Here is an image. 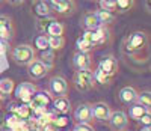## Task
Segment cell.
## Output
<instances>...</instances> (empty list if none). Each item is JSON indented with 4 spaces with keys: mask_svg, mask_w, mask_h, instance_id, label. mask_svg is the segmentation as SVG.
<instances>
[{
    "mask_svg": "<svg viewBox=\"0 0 151 131\" xmlns=\"http://www.w3.org/2000/svg\"><path fill=\"white\" fill-rule=\"evenodd\" d=\"M124 56L134 63H145L150 57V36L147 32L134 30L129 33L122 41Z\"/></svg>",
    "mask_w": 151,
    "mask_h": 131,
    "instance_id": "1",
    "label": "cell"
},
{
    "mask_svg": "<svg viewBox=\"0 0 151 131\" xmlns=\"http://www.w3.org/2000/svg\"><path fill=\"white\" fill-rule=\"evenodd\" d=\"M82 38L86 39V41L94 47V50H97V48L106 47L112 42V30L107 26H98L97 29L85 30Z\"/></svg>",
    "mask_w": 151,
    "mask_h": 131,
    "instance_id": "2",
    "label": "cell"
},
{
    "mask_svg": "<svg viewBox=\"0 0 151 131\" xmlns=\"http://www.w3.org/2000/svg\"><path fill=\"white\" fill-rule=\"evenodd\" d=\"M11 59L17 65L27 67L30 62H33L36 59V51L29 44H20V45H17L11 50Z\"/></svg>",
    "mask_w": 151,
    "mask_h": 131,
    "instance_id": "3",
    "label": "cell"
},
{
    "mask_svg": "<svg viewBox=\"0 0 151 131\" xmlns=\"http://www.w3.org/2000/svg\"><path fill=\"white\" fill-rule=\"evenodd\" d=\"M94 72L92 71H76L73 75V86L79 92H88L94 87Z\"/></svg>",
    "mask_w": 151,
    "mask_h": 131,
    "instance_id": "4",
    "label": "cell"
},
{
    "mask_svg": "<svg viewBox=\"0 0 151 131\" xmlns=\"http://www.w3.org/2000/svg\"><path fill=\"white\" fill-rule=\"evenodd\" d=\"M118 69H119V65H118V59L113 56V54H106L100 59L98 62V68L97 71L101 72L106 78L112 80L113 77L118 74Z\"/></svg>",
    "mask_w": 151,
    "mask_h": 131,
    "instance_id": "5",
    "label": "cell"
},
{
    "mask_svg": "<svg viewBox=\"0 0 151 131\" xmlns=\"http://www.w3.org/2000/svg\"><path fill=\"white\" fill-rule=\"evenodd\" d=\"M68 89H70V84H68V80L64 75H55V77L50 78V82H48V92H50L52 97H55V98L67 97Z\"/></svg>",
    "mask_w": 151,
    "mask_h": 131,
    "instance_id": "6",
    "label": "cell"
},
{
    "mask_svg": "<svg viewBox=\"0 0 151 131\" xmlns=\"http://www.w3.org/2000/svg\"><path fill=\"white\" fill-rule=\"evenodd\" d=\"M48 5L52 12H56L60 17H70L77 9L74 0H48Z\"/></svg>",
    "mask_w": 151,
    "mask_h": 131,
    "instance_id": "7",
    "label": "cell"
},
{
    "mask_svg": "<svg viewBox=\"0 0 151 131\" xmlns=\"http://www.w3.org/2000/svg\"><path fill=\"white\" fill-rule=\"evenodd\" d=\"M107 124L113 131H125L129 127V116L122 110H115L110 113Z\"/></svg>",
    "mask_w": 151,
    "mask_h": 131,
    "instance_id": "8",
    "label": "cell"
},
{
    "mask_svg": "<svg viewBox=\"0 0 151 131\" xmlns=\"http://www.w3.org/2000/svg\"><path fill=\"white\" fill-rule=\"evenodd\" d=\"M15 97L18 101H21L23 104H29L33 98V95L38 92L36 90V86L33 83H27V82H24V83H20L15 89Z\"/></svg>",
    "mask_w": 151,
    "mask_h": 131,
    "instance_id": "9",
    "label": "cell"
},
{
    "mask_svg": "<svg viewBox=\"0 0 151 131\" xmlns=\"http://www.w3.org/2000/svg\"><path fill=\"white\" fill-rule=\"evenodd\" d=\"M15 36V26L11 17L0 15V39L9 42Z\"/></svg>",
    "mask_w": 151,
    "mask_h": 131,
    "instance_id": "10",
    "label": "cell"
},
{
    "mask_svg": "<svg viewBox=\"0 0 151 131\" xmlns=\"http://www.w3.org/2000/svg\"><path fill=\"white\" fill-rule=\"evenodd\" d=\"M73 65L77 71H92V56L91 53L76 51L73 56Z\"/></svg>",
    "mask_w": 151,
    "mask_h": 131,
    "instance_id": "11",
    "label": "cell"
},
{
    "mask_svg": "<svg viewBox=\"0 0 151 131\" xmlns=\"http://www.w3.org/2000/svg\"><path fill=\"white\" fill-rule=\"evenodd\" d=\"M74 119L77 121V124H89L92 122V109H91V104L83 102L79 104V107L74 110Z\"/></svg>",
    "mask_w": 151,
    "mask_h": 131,
    "instance_id": "12",
    "label": "cell"
},
{
    "mask_svg": "<svg viewBox=\"0 0 151 131\" xmlns=\"http://www.w3.org/2000/svg\"><path fill=\"white\" fill-rule=\"evenodd\" d=\"M91 109H92V117H95V119L100 121V122H107L109 116L112 113V109L109 107V104H106L103 101L91 104Z\"/></svg>",
    "mask_w": 151,
    "mask_h": 131,
    "instance_id": "13",
    "label": "cell"
},
{
    "mask_svg": "<svg viewBox=\"0 0 151 131\" xmlns=\"http://www.w3.org/2000/svg\"><path fill=\"white\" fill-rule=\"evenodd\" d=\"M52 102V97L47 92H36L29 102V109L30 110H44L48 104Z\"/></svg>",
    "mask_w": 151,
    "mask_h": 131,
    "instance_id": "14",
    "label": "cell"
},
{
    "mask_svg": "<svg viewBox=\"0 0 151 131\" xmlns=\"http://www.w3.org/2000/svg\"><path fill=\"white\" fill-rule=\"evenodd\" d=\"M27 74L32 80H40V78H42L48 74V69L38 59H35L33 62H30L27 65Z\"/></svg>",
    "mask_w": 151,
    "mask_h": 131,
    "instance_id": "15",
    "label": "cell"
},
{
    "mask_svg": "<svg viewBox=\"0 0 151 131\" xmlns=\"http://www.w3.org/2000/svg\"><path fill=\"white\" fill-rule=\"evenodd\" d=\"M80 26L85 30H92L100 26V21L95 15V12H85L80 18Z\"/></svg>",
    "mask_w": 151,
    "mask_h": 131,
    "instance_id": "16",
    "label": "cell"
},
{
    "mask_svg": "<svg viewBox=\"0 0 151 131\" xmlns=\"http://www.w3.org/2000/svg\"><path fill=\"white\" fill-rule=\"evenodd\" d=\"M136 97H137V90L133 87V86H125L119 90L118 94V98L121 102L124 104H133L136 102Z\"/></svg>",
    "mask_w": 151,
    "mask_h": 131,
    "instance_id": "17",
    "label": "cell"
},
{
    "mask_svg": "<svg viewBox=\"0 0 151 131\" xmlns=\"http://www.w3.org/2000/svg\"><path fill=\"white\" fill-rule=\"evenodd\" d=\"M33 11L40 18H45V17L52 15V9H50V5L47 0H36L33 3Z\"/></svg>",
    "mask_w": 151,
    "mask_h": 131,
    "instance_id": "18",
    "label": "cell"
},
{
    "mask_svg": "<svg viewBox=\"0 0 151 131\" xmlns=\"http://www.w3.org/2000/svg\"><path fill=\"white\" fill-rule=\"evenodd\" d=\"M53 109L56 113H60V115H67L70 110H71V102L67 97H60V98H55L53 101Z\"/></svg>",
    "mask_w": 151,
    "mask_h": 131,
    "instance_id": "19",
    "label": "cell"
},
{
    "mask_svg": "<svg viewBox=\"0 0 151 131\" xmlns=\"http://www.w3.org/2000/svg\"><path fill=\"white\" fill-rule=\"evenodd\" d=\"M95 15H97L98 21H100V26H107V27H109L112 23H115V20H116V15L115 14L107 12V11H101V9L95 11Z\"/></svg>",
    "mask_w": 151,
    "mask_h": 131,
    "instance_id": "20",
    "label": "cell"
},
{
    "mask_svg": "<svg viewBox=\"0 0 151 131\" xmlns=\"http://www.w3.org/2000/svg\"><path fill=\"white\" fill-rule=\"evenodd\" d=\"M55 51H52V50H45V51H41V56H40V60L44 67L50 71V69H53V67H55Z\"/></svg>",
    "mask_w": 151,
    "mask_h": 131,
    "instance_id": "21",
    "label": "cell"
},
{
    "mask_svg": "<svg viewBox=\"0 0 151 131\" xmlns=\"http://www.w3.org/2000/svg\"><path fill=\"white\" fill-rule=\"evenodd\" d=\"M64 32H65V26L59 23L58 20H53L45 30L47 36H64Z\"/></svg>",
    "mask_w": 151,
    "mask_h": 131,
    "instance_id": "22",
    "label": "cell"
},
{
    "mask_svg": "<svg viewBox=\"0 0 151 131\" xmlns=\"http://www.w3.org/2000/svg\"><path fill=\"white\" fill-rule=\"evenodd\" d=\"M134 6V0H115V12L125 14Z\"/></svg>",
    "mask_w": 151,
    "mask_h": 131,
    "instance_id": "23",
    "label": "cell"
},
{
    "mask_svg": "<svg viewBox=\"0 0 151 131\" xmlns=\"http://www.w3.org/2000/svg\"><path fill=\"white\" fill-rule=\"evenodd\" d=\"M15 89V83L11 78H2L0 80V94L2 95H11Z\"/></svg>",
    "mask_w": 151,
    "mask_h": 131,
    "instance_id": "24",
    "label": "cell"
},
{
    "mask_svg": "<svg viewBox=\"0 0 151 131\" xmlns=\"http://www.w3.org/2000/svg\"><path fill=\"white\" fill-rule=\"evenodd\" d=\"M147 112H150V110L142 107V106H139V104H133V106L129 109V116L132 117V119H134V121H139Z\"/></svg>",
    "mask_w": 151,
    "mask_h": 131,
    "instance_id": "25",
    "label": "cell"
},
{
    "mask_svg": "<svg viewBox=\"0 0 151 131\" xmlns=\"http://www.w3.org/2000/svg\"><path fill=\"white\" fill-rule=\"evenodd\" d=\"M136 104L145 107L150 110L151 107V94L150 90H144V92H137V97H136Z\"/></svg>",
    "mask_w": 151,
    "mask_h": 131,
    "instance_id": "26",
    "label": "cell"
},
{
    "mask_svg": "<svg viewBox=\"0 0 151 131\" xmlns=\"http://www.w3.org/2000/svg\"><path fill=\"white\" fill-rule=\"evenodd\" d=\"M65 45V38L64 36H48V48L52 51L62 50Z\"/></svg>",
    "mask_w": 151,
    "mask_h": 131,
    "instance_id": "27",
    "label": "cell"
},
{
    "mask_svg": "<svg viewBox=\"0 0 151 131\" xmlns=\"http://www.w3.org/2000/svg\"><path fill=\"white\" fill-rule=\"evenodd\" d=\"M76 47H77V51H82V53H91V51L94 50V47L86 41V39H83L82 36L76 41Z\"/></svg>",
    "mask_w": 151,
    "mask_h": 131,
    "instance_id": "28",
    "label": "cell"
},
{
    "mask_svg": "<svg viewBox=\"0 0 151 131\" xmlns=\"http://www.w3.org/2000/svg\"><path fill=\"white\" fill-rule=\"evenodd\" d=\"M35 48L40 51H45L48 50V36L47 35H40L35 39Z\"/></svg>",
    "mask_w": 151,
    "mask_h": 131,
    "instance_id": "29",
    "label": "cell"
},
{
    "mask_svg": "<svg viewBox=\"0 0 151 131\" xmlns=\"http://www.w3.org/2000/svg\"><path fill=\"white\" fill-rule=\"evenodd\" d=\"M14 107H15V106H14ZM14 113H15V116L20 117V119H27L29 113H30V109H29V106L23 104V106H18V107L14 109Z\"/></svg>",
    "mask_w": 151,
    "mask_h": 131,
    "instance_id": "30",
    "label": "cell"
},
{
    "mask_svg": "<svg viewBox=\"0 0 151 131\" xmlns=\"http://www.w3.org/2000/svg\"><path fill=\"white\" fill-rule=\"evenodd\" d=\"M100 3V9L101 11H107L115 14V0H98Z\"/></svg>",
    "mask_w": 151,
    "mask_h": 131,
    "instance_id": "31",
    "label": "cell"
},
{
    "mask_svg": "<svg viewBox=\"0 0 151 131\" xmlns=\"http://www.w3.org/2000/svg\"><path fill=\"white\" fill-rule=\"evenodd\" d=\"M53 20H56V18H53V17H45V18H40L36 21V29L40 30V32H45L47 30V27H48V24L52 23Z\"/></svg>",
    "mask_w": 151,
    "mask_h": 131,
    "instance_id": "32",
    "label": "cell"
},
{
    "mask_svg": "<svg viewBox=\"0 0 151 131\" xmlns=\"http://www.w3.org/2000/svg\"><path fill=\"white\" fill-rule=\"evenodd\" d=\"M73 131H94V128L89 124H77Z\"/></svg>",
    "mask_w": 151,
    "mask_h": 131,
    "instance_id": "33",
    "label": "cell"
},
{
    "mask_svg": "<svg viewBox=\"0 0 151 131\" xmlns=\"http://www.w3.org/2000/svg\"><path fill=\"white\" fill-rule=\"evenodd\" d=\"M137 122H141L144 127H145V125H150V124H151V115H150V112H147Z\"/></svg>",
    "mask_w": 151,
    "mask_h": 131,
    "instance_id": "34",
    "label": "cell"
},
{
    "mask_svg": "<svg viewBox=\"0 0 151 131\" xmlns=\"http://www.w3.org/2000/svg\"><path fill=\"white\" fill-rule=\"evenodd\" d=\"M6 51H8V42L0 39V54H5Z\"/></svg>",
    "mask_w": 151,
    "mask_h": 131,
    "instance_id": "35",
    "label": "cell"
},
{
    "mask_svg": "<svg viewBox=\"0 0 151 131\" xmlns=\"http://www.w3.org/2000/svg\"><path fill=\"white\" fill-rule=\"evenodd\" d=\"M8 3H11V5H14V6H17V5H21L24 0H6Z\"/></svg>",
    "mask_w": 151,
    "mask_h": 131,
    "instance_id": "36",
    "label": "cell"
},
{
    "mask_svg": "<svg viewBox=\"0 0 151 131\" xmlns=\"http://www.w3.org/2000/svg\"><path fill=\"white\" fill-rule=\"evenodd\" d=\"M141 131H151V128H150V125H145V127L141 128Z\"/></svg>",
    "mask_w": 151,
    "mask_h": 131,
    "instance_id": "37",
    "label": "cell"
},
{
    "mask_svg": "<svg viewBox=\"0 0 151 131\" xmlns=\"http://www.w3.org/2000/svg\"><path fill=\"white\" fill-rule=\"evenodd\" d=\"M2 97H3V95H2V94H0V100H2Z\"/></svg>",
    "mask_w": 151,
    "mask_h": 131,
    "instance_id": "38",
    "label": "cell"
},
{
    "mask_svg": "<svg viewBox=\"0 0 151 131\" xmlns=\"http://www.w3.org/2000/svg\"><path fill=\"white\" fill-rule=\"evenodd\" d=\"M0 2H3V0H0Z\"/></svg>",
    "mask_w": 151,
    "mask_h": 131,
    "instance_id": "39",
    "label": "cell"
}]
</instances>
